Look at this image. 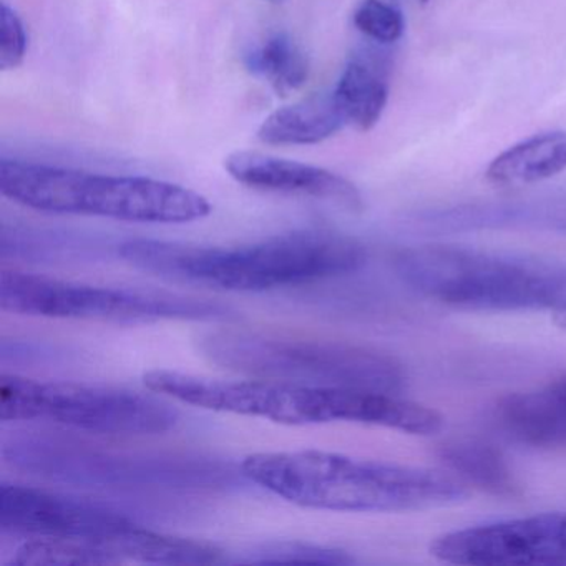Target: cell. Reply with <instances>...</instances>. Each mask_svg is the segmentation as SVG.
<instances>
[{
    "label": "cell",
    "instance_id": "1",
    "mask_svg": "<svg viewBox=\"0 0 566 566\" xmlns=\"http://www.w3.org/2000/svg\"><path fill=\"white\" fill-rule=\"evenodd\" d=\"M137 270L175 283L263 293L356 273L367 260L359 241L331 231H294L241 247L130 240L118 250Z\"/></svg>",
    "mask_w": 566,
    "mask_h": 566
},
{
    "label": "cell",
    "instance_id": "2",
    "mask_svg": "<svg viewBox=\"0 0 566 566\" xmlns=\"http://www.w3.org/2000/svg\"><path fill=\"white\" fill-rule=\"evenodd\" d=\"M241 472L286 502L327 512H413L455 505L469 496L462 480L440 470L324 450L251 453Z\"/></svg>",
    "mask_w": 566,
    "mask_h": 566
},
{
    "label": "cell",
    "instance_id": "3",
    "mask_svg": "<svg viewBox=\"0 0 566 566\" xmlns=\"http://www.w3.org/2000/svg\"><path fill=\"white\" fill-rule=\"evenodd\" d=\"M144 384L151 392L188 406L284 426L354 422L433 436L446 423L432 407L379 390L297 386L258 377L220 380L171 369L148 370Z\"/></svg>",
    "mask_w": 566,
    "mask_h": 566
},
{
    "label": "cell",
    "instance_id": "4",
    "mask_svg": "<svg viewBox=\"0 0 566 566\" xmlns=\"http://www.w3.org/2000/svg\"><path fill=\"white\" fill-rule=\"evenodd\" d=\"M195 346L214 366L258 379L390 394L406 384L396 357L339 340L227 326L198 334Z\"/></svg>",
    "mask_w": 566,
    "mask_h": 566
},
{
    "label": "cell",
    "instance_id": "5",
    "mask_svg": "<svg viewBox=\"0 0 566 566\" xmlns=\"http://www.w3.org/2000/svg\"><path fill=\"white\" fill-rule=\"evenodd\" d=\"M394 270L417 293L473 311L558 310L566 306V263L459 247L400 251Z\"/></svg>",
    "mask_w": 566,
    "mask_h": 566
},
{
    "label": "cell",
    "instance_id": "6",
    "mask_svg": "<svg viewBox=\"0 0 566 566\" xmlns=\"http://www.w3.org/2000/svg\"><path fill=\"white\" fill-rule=\"evenodd\" d=\"M0 191L14 203L42 213L132 223H193L213 210L203 195L170 181L88 174L9 158L0 160Z\"/></svg>",
    "mask_w": 566,
    "mask_h": 566
},
{
    "label": "cell",
    "instance_id": "7",
    "mask_svg": "<svg viewBox=\"0 0 566 566\" xmlns=\"http://www.w3.org/2000/svg\"><path fill=\"white\" fill-rule=\"evenodd\" d=\"M0 307L22 316L122 326L161 321L231 323L238 317L233 307L218 301L168 291L72 283L18 270L2 271Z\"/></svg>",
    "mask_w": 566,
    "mask_h": 566
},
{
    "label": "cell",
    "instance_id": "8",
    "mask_svg": "<svg viewBox=\"0 0 566 566\" xmlns=\"http://www.w3.org/2000/svg\"><path fill=\"white\" fill-rule=\"evenodd\" d=\"M155 394L95 384L41 382L4 374L0 377V419L55 423L108 436H158L174 429L180 413Z\"/></svg>",
    "mask_w": 566,
    "mask_h": 566
},
{
    "label": "cell",
    "instance_id": "9",
    "mask_svg": "<svg viewBox=\"0 0 566 566\" xmlns=\"http://www.w3.org/2000/svg\"><path fill=\"white\" fill-rule=\"evenodd\" d=\"M4 455L15 465L42 475L118 489L210 486L223 482L228 475L210 460L124 455L48 439L15 440L12 446H6Z\"/></svg>",
    "mask_w": 566,
    "mask_h": 566
},
{
    "label": "cell",
    "instance_id": "10",
    "mask_svg": "<svg viewBox=\"0 0 566 566\" xmlns=\"http://www.w3.org/2000/svg\"><path fill=\"white\" fill-rule=\"evenodd\" d=\"M137 525L120 510L94 500L19 483L0 486V530L12 535L102 543L118 558L115 545Z\"/></svg>",
    "mask_w": 566,
    "mask_h": 566
},
{
    "label": "cell",
    "instance_id": "11",
    "mask_svg": "<svg viewBox=\"0 0 566 566\" xmlns=\"http://www.w3.org/2000/svg\"><path fill=\"white\" fill-rule=\"evenodd\" d=\"M440 562L472 566H566V513L457 530L433 539Z\"/></svg>",
    "mask_w": 566,
    "mask_h": 566
},
{
    "label": "cell",
    "instance_id": "12",
    "mask_svg": "<svg viewBox=\"0 0 566 566\" xmlns=\"http://www.w3.org/2000/svg\"><path fill=\"white\" fill-rule=\"evenodd\" d=\"M224 170L251 190L314 198L349 211L363 210V197L356 185L326 168L260 151H234L224 158Z\"/></svg>",
    "mask_w": 566,
    "mask_h": 566
},
{
    "label": "cell",
    "instance_id": "13",
    "mask_svg": "<svg viewBox=\"0 0 566 566\" xmlns=\"http://www.w3.org/2000/svg\"><path fill=\"white\" fill-rule=\"evenodd\" d=\"M500 423L520 443L539 450H566V379L535 392L500 400Z\"/></svg>",
    "mask_w": 566,
    "mask_h": 566
},
{
    "label": "cell",
    "instance_id": "14",
    "mask_svg": "<svg viewBox=\"0 0 566 566\" xmlns=\"http://www.w3.org/2000/svg\"><path fill=\"white\" fill-rule=\"evenodd\" d=\"M346 127L333 94L313 95L277 108L258 128V140L271 147L317 145Z\"/></svg>",
    "mask_w": 566,
    "mask_h": 566
},
{
    "label": "cell",
    "instance_id": "15",
    "mask_svg": "<svg viewBox=\"0 0 566 566\" xmlns=\"http://www.w3.org/2000/svg\"><path fill=\"white\" fill-rule=\"evenodd\" d=\"M566 170V132H548L513 145L486 168L496 188H520L549 180Z\"/></svg>",
    "mask_w": 566,
    "mask_h": 566
},
{
    "label": "cell",
    "instance_id": "16",
    "mask_svg": "<svg viewBox=\"0 0 566 566\" xmlns=\"http://www.w3.org/2000/svg\"><path fill=\"white\" fill-rule=\"evenodd\" d=\"M346 125L369 132L382 117L389 98V84L382 64L356 57L346 65L333 92Z\"/></svg>",
    "mask_w": 566,
    "mask_h": 566
},
{
    "label": "cell",
    "instance_id": "17",
    "mask_svg": "<svg viewBox=\"0 0 566 566\" xmlns=\"http://www.w3.org/2000/svg\"><path fill=\"white\" fill-rule=\"evenodd\" d=\"M440 459L462 480L495 496H516L520 485L505 457L480 440H455L440 450Z\"/></svg>",
    "mask_w": 566,
    "mask_h": 566
},
{
    "label": "cell",
    "instance_id": "18",
    "mask_svg": "<svg viewBox=\"0 0 566 566\" xmlns=\"http://www.w3.org/2000/svg\"><path fill=\"white\" fill-rule=\"evenodd\" d=\"M248 69L270 82L273 91L287 97L310 78V61L287 34H276L248 55Z\"/></svg>",
    "mask_w": 566,
    "mask_h": 566
},
{
    "label": "cell",
    "instance_id": "19",
    "mask_svg": "<svg viewBox=\"0 0 566 566\" xmlns=\"http://www.w3.org/2000/svg\"><path fill=\"white\" fill-rule=\"evenodd\" d=\"M12 563L22 566L122 565L114 552L102 543L49 536L22 543Z\"/></svg>",
    "mask_w": 566,
    "mask_h": 566
},
{
    "label": "cell",
    "instance_id": "20",
    "mask_svg": "<svg viewBox=\"0 0 566 566\" xmlns=\"http://www.w3.org/2000/svg\"><path fill=\"white\" fill-rule=\"evenodd\" d=\"M228 563H247V565H281V563H303V565H353L356 563L350 553L319 543L301 542V539H273V542L254 543Z\"/></svg>",
    "mask_w": 566,
    "mask_h": 566
},
{
    "label": "cell",
    "instance_id": "21",
    "mask_svg": "<svg viewBox=\"0 0 566 566\" xmlns=\"http://www.w3.org/2000/svg\"><path fill=\"white\" fill-rule=\"evenodd\" d=\"M353 21L360 34L379 44H394L406 31L400 11L382 0H363L354 12Z\"/></svg>",
    "mask_w": 566,
    "mask_h": 566
},
{
    "label": "cell",
    "instance_id": "22",
    "mask_svg": "<svg viewBox=\"0 0 566 566\" xmlns=\"http://www.w3.org/2000/svg\"><path fill=\"white\" fill-rule=\"evenodd\" d=\"M28 32L21 15L4 2L0 9V69L8 72L21 67L28 54Z\"/></svg>",
    "mask_w": 566,
    "mask_h": 566
},
{
    "label": "cell",
    "instance_id": "23",
    "mask_svg": "<svg viewBox=\"0 0 566 566\" xmlns=\"http://www.w3.org/2000/svg\"><path fill=\"white\" fill-rule=\"evenodd\" d=\"M553 323L566 331V306L553 311Z\"/></svg>",
    "mask_w": 566,
    "mask_h": 566
},
{
    "label": "cell",
    "instance_id": "24",
    "mask_svg": "<svg viewBox=\"0 0 566 566\" xmlns=\"http://www.w3.org/2000/svg\"><path fill=\"white\" fill-rule=\"evenodd\" d=\"M417 2H427V0H417Z\"/></svg>",
    "mask_w": 566,
    "mask_h": 566
},
{
    "label": "cell",
    "instance_id": "25",
    "mask_svg": "<svg viewBox=\"0 0 566 566\" xmlns=\"http://www.w3.org/2000/svg\"><path fill=\"white\" fill-rule=\"evenodd\" d=\"M273 2H277V0H273Z\"/></svg>",
    "mask_w": 566,
    "mask_h": 566
}]
</instances>
